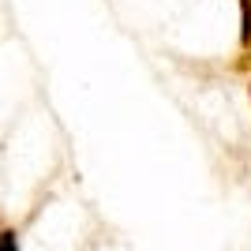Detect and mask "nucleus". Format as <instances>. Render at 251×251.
<instances>
[{
  "label": "nucleus",
  "instance_id": "1",
  "mask_svg": "<svg viewBox=\"0 0 251 251\" xmlns=\"http://www.w3.org/2000/svg\"><path fill=\"white\" fill-rule=\"evenodd\" d=\"M0 251H19V240H15V232L0 229Z\"/></svg>",
  "mask_w": 251,
  "mask_h": 251
}]
</instances>
